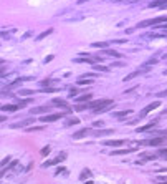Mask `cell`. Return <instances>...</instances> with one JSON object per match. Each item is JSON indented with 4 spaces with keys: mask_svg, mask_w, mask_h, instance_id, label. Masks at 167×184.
<instances>
[{
    "mask_svg": "<svg viewBox=\"0 0 167 184\" xmlns=\"http://www.w3.org/2000/svg\"><path fill=\"white\" fill-rule=\"evenodd\" d=\"M123 144H124L123 139H109V141H104V146H113V148L123 146Z\"/></svg>",
    "mask_w": 167,
    "mask_h": 184,
    "instance_id": "obj_14",
    "label": "cell"
},
{
    "mask_svg": "<svg viewBox=\"0 0 167 184\" xmlns=\"http://www.w3.org/2000/svg\"><path fill=\"white\" fill-rule=\"evenodd\" d=\"M94 128H98V126H103V121H94Z\"/></svg>",
    "mask_w": 167,
    "mask_h": 184,
    "instance_id": "obj_40",
    "label": "cell"
},
{
    "mask_svg": "<svg viewBox=\"0 0 167 184\" xmlns=\"http://www.w3.org/2000/svg\"><path fill=\"white\" fill-rule=\"evenodd\" d=\"M167 22V17H156V18H151V20H144V22L137 23L136 28H144V27H151V25H161V23Z\"/></svg>",
    "mask_w": 167,
    "mask_h": 184,
    "instance_id": "obj_3",
    "label": "cell"
},
{
    "mask_svg": "<svg viewBox=\"0 0 167 184\" xmlns=\"http://www.w3.org/2000/svg\"><path fill=\"white\" fill-rule=\"evenodd\" d=\"M60 172H66V169H65V168H58V169H56L55 174H60Z\"/></svg>",
    "mask_w": 167,
    "mask_h": 184,
    "instance_id": "obj_37",
    "label": "cell"
},
{
    "mask_svg": "<svg viewBox=\"0 0 167 184\" xmlns=\"http://www.w3.org/2000/svg\"><path fill=\"white\" fill-rule=\"evenodd\" d=\"M147 72H149V68H147V66H142V70H136V72L129 73L127 76H124V80H123V81H129V80L136 78L137 75H142V73H147Z\"/></svg>",
    "mask_w": 167,
    "mask_h": 184,
    "instance_id": "obj_8",
    "label": "cell"
},
{
    "mask_svg": "<svg viewBox=\"0 0 167 184\" xmlns=\"http://www.w3.org/2000/svg\"><path fill=\"white\" fill-rule=\"evenodd\" d=\"M157 96H159V98H167V90L161 91V93H157Z\"/></svg>",
    "mask_w": 167,
    "mask_h": 184,
    "instance_id": "obj_32",
    "label": "cell"
},
{
    "mask_svg": "<svg viewBox=\"0 0 167 184\" xmlns=\"http://www.w3.org/2000/svg\"><path fill=\"white\" fill-rule=\"evenodd\" d=\"M51 32H53V28H48V30H47V32H43V33H41V35H38V38H37V40H38V42H40V40H43V38H47V37H48V35H50V33H51Z\"/></svg>",
    "mask_w": 167,
    "mask_h": 184,
    "instance_id": "obj_25",
    "label": "cell"
},
{
    "mask_svg": "<svg viewBox=\"0 0 167 184\" xmlns=\"http://www.w3.org/2000/svg\"><path fill=\"white\" fill-rule=\"evenodd\" d=\"M156 125H157V121H152V123H149V125H146V126H141V128L137 129V131H141V133H142V131H147V129L154 128Z\"/></svg>",
    "mask_w": 167,
    "mask_h": 184,
    "instance_id": "obj_21",
    "label": "cell"
},
{
    "mask_svg": "<svg viewBox=\"0 0 167 184\" xmlns=\"http://www.w3.org/2000/svg\"><path fill=\"white\" fill-rule=\"evenodd\" d=\"M71 111V109H66L65 113H53V115H45V116H41L40 118V121H43V123H50V121H56V119H61V118H65L68 113Z\"/></svg>",
    "mask_w": 167,
    "mask_h": 184,
    "instance_id": "obj_4",
    "label": "cell"
},
{
    "mask_svg": "<svg viewBox=\"0 0 167 184\" xmlns=\"http://www.w3.org/2000/svg\"><path fill=\"white\" fill-rule=\"evenodd\" d=\"M133 151H136V148H126V149H118V151H113L111 154L118 156V154H127V153H133Z\"/></svg>",
    "mask_w": 167,
    "mask_h": 184,
    "instance_id": "obj_16",
    "label": "cell"
},
{
    "mask_svg": "<svg viewBox=\"0 0 167 184\" xmlns=\"http://www.w3.org/2000/svg\"><path fill=\"white\" fill-rule=\"evenodd\" d=\"M127 115H131V109H126V111H116V113H113V116H114V118H124V116H127Z\"/></svg>",
    "mask_w": 167,
    "mask_h": 184,
    "instance_id": "obj_20",
    "label": "cell"
},
{
    "mask_svg": "<svg viewBox=\"0 0 167 184\" xmlns=\"http://www.w3.org/2000/svg\"><path fill=\"white\" fill-rule=\"evenodd\" d=\"M91 131H93L91 128H84V129H81V131L74 133V134H73V138H74V139H80V138H84L86 134H90Z\"/></svg>",
    "mask_w": 167,
    "mask_h": 184,
    "instance_id": "obj_13",
    "label": "cell"
},
{
    "mask_svg": "<svg viewBox=\"0 0 167 184\" xmlns=\"http://www.w3.org/2000/svg\"><path fill=\"white\" fill-rule=\"evenodd\" d=\"M94 70H98V72H108V68H106V66H101V65H94Z\"/></svg>",
    "mask_w": 167,
    "mask_h": 184,
    "instance_id": "obj_29",
    "label": "cell"
},
{
    "mask_svg": "<svg viewBox=\"0 0 167 184\" xmlns=\"http://www.w3.org/2000/svg\"><path fill=\"white\" fill-rule=\"evenodd\" d=\"M20 95H33V91H30V90H22V91H20Z\"/></svg>",
    "mask_w": 167,
    "mask_h": 184,
    "instance_id": "obj_35",
    "label": "cell"
},
{
    "mask_svg": "<svg viewBox=\"0 0 167 184\" xmlns=\"http://www.w3.org/2000/svg\"><path fill=\"white\" fill-rule=\"evenodd\" d=\"M13 168H17V161H12V164L7 168V171H10V169H13Z\"/></svg>",
    "mask_w": 167,
    "mask_h": 184,
    "instance_id": "obj_34",
    "label": "cell"
},
{
    "mask_svg": "<svg viewBox=\"0 0 167 184\" xmlns=\"http://www.w3.org/2000/svg\"><path fill=\"white\" fill-rule=\"evenodd\" d=\"M43 129H45L43 126H33V128H28L27 131H28V133H31V131H43Z\"/></svg>",
    "mask_w": 167,
    "mask_h": 184,
    "instance_id": "obj_28",
    "label": "cell"
},
{
    "mask_svg": "<svg viewBox=\"0 0 167 184\" xmlns=\"http://www.w3.org/2000/svg\"><path fill=\"white\" fill-rule=\"evenodd\" d=\"M8 161H10V158H5V159H3V161H2V168H5V164H7Z\"/></svg>",
    "mask_w": 167,
    "mask_h": 184,
    "instance_id": "obj_39",
    "label": "cell"
},
{
    "mask_svg": "<svg viewBox=\"0 0 167 184\" xmlns=\"http://www.w3.org/2000/svg\"><path fill=\"white\" fill-rule=\"evenodd\" d=\"M149 38H167V32H159V33H147Z\"/></svg>",
    "mask_w": 167,
    "mask_h": 184,
    "instance_id": "obj_17",
    "label": "cell"
},
{
    "mask_svg": "<svg viewBox=\"0 0 167 184\" xmlns=\"http://www.w3.org/2000/svg\"><path fill=\"white\" fill-rule=\"evenodd\" d=\"M159 154H161V156H165V158H167V148H161V149H159Z\"/></svg>",
    "mask_w": 167,
    "mask_h": 184,
    "instance_id": "obj_30",
    "label": "cell"
},
{
    "mask_svg": "<svg viewBox=\"0 0 167 184\" xmlns=\"http://www.w3.org/2000/svg\"><path fill=\"white\" fill-rule=\"evenodd\" d=\"M35 123V118L33 119H23V121H20V123H13L12 125V128H27V126H30V125H33Z\"/></svg>",
    "mask_w": 167,
    "mask_h": 184,
    "instance_id": "obj_9",
    "label": "cell"
},
{
    "mask_svg": "<svg viewBox=\"0 0 167 184\" xmlns=\"http://www.w3.org/2000/svg\"><path fill=\"white\" fill-rule=\"evenodd\" d=\"M114 131L113 129H103V131H96L94 136H104V134H113Z\"/></svg>",
    "mask_w": 167,
    "mask_h": 184,
    "instance_id": "obj_24",
    "label": "cell"
},
{
    "mask_svg": "<svg viewBox=\"0 0 167 184\" xmlns=\"http://www.w3.org/2000/svg\"><path fill=\"white\" fill-rule=\"evenodd\" d=\"M114 105V101L106 98V100H99V101H93V103L88 105V108H93L94 113H103V111H108L109 106Z\"/></svg>",
    "mask_w": 167,
    "mask_h": 184,
    "instance_id": "obj_1",
    "label": "cell"
},
{
    "mask_svg": "<svg viewBox=\"0 0 167 184\" xmlns=\"http://www.w3.org/2000/svg\"><path fill=\"white\" fill-rule=\"evenodd\" d=\"M156 158H157V156H156V154H152V153H142V154H141V158L137 159L136 162H137V164H142L144 159H151V161H154Z\"/></svg>",
    "mask_w": 167,
    "mask_h": 184,
    "instance_id": "obj_12",
    "label": "cell"
},
{
    "mask_svg": "<svg viewBox=\"0 0 167 184\" xmlns=\"http://www.w3.org/2000/svg\"><path fill=\"white\" fill-rule=\"evenodd\" d=\"M91 178V171L90 169H83L80 174V181H84V179H90Z\"/></svg>",
    "mask_w": 167,
    "mask_h": 184,
    "instance_id": "obj_18",
    "label": "cell"
},
{
    "mask_svg": "<svg viewBox=\"0 0 167 184\" xmlns=\"http://www.w3.org/2000/svg\"><path fill=\"white\" fill-rule=\"evenodd\" d=\"M154 63H157V60H156V58H151V60L147 62V65H154Z\"/></svg>",
    "mask_w": 167,
    "mask_h": 184,
    "instance_id": "obj_38",
    "label": "cell"
},
{
    "mask_svg": "<svg viewBox=\"0 0 167 184\" xmlns=\"http://www.w3.org/2000/svg\"><path fill=\"white\" fill-rule=\"evenodd\" d=\"M40 85H41V86H48V85H50V80H43V81H40Z\"/></svg>",
    "mask_w": 167,
    "mask_h": 184,
    "instance_id": "obj_36",
    "label": "cell"
},
{
    "mask_svg": "<svg viewBox=\"0 0 167 184\" xmlns=\"http://www.w3.org/2000/svg\"><path fill=\"white\" fill-rule=\"evenodd\" d=\"M91 98H93V95H91V93H84L83 96H80L76 101H78V103H84V101H90Z\"/></svg>",
    "mask_w": 167,
    "mask_h": 184,
    "instance_id": "obj_19",
    "label": "cell"
},
{
    "mask_svg": "<svg viewBox=\"0 0 167 184\" xmlns=\"http://www.w3.org/2000/svg\"><path fill=\"white\" fill-rule=\"evenodd\" d=\"M76 95H78V90H76V88H71V90H70V96H76Z\"/></svg>",
    "mask_w": 167,
    "mask_h": 184,
    "instance_id": "obj_31",
    "label": "cell"
},
{
    "mask_svg": "<svg viewBox=\"0 0 167 184\" xmlns=\"http://www.w3.org/2000/svg\"><path fill=\"white\" fill-rule=\"evenodd\" d=\"M99 56H80V58H76L74 62L76 63H98L99 62Z\"/></svg>",
    "mask_w": 167,
    "mask_h": 184,
    "instance_id": "obj_7",
    "label": "cell"
},
{
    "mask_svg": "<svg viewBox=\"0 0 167 184\" xmlns=\"http://www.w3.org/2000/svg\"><path fill=\"white\" fill-rule=\"evenodd\" d=\"M108 45H109V42H94L93 47L94 48H106Z\"/></svg>",
    "mask_w": 167,
    "mask_h": 184,
    "instance_id": "obj_22",
    "label": "cell"
},
{
    "mask_svg": "<svg viewBox=\"0 0 167 184\" xmlns=\"http://www.w3.org/2000/svg\"><path fill=\"white\" fill-rule=\"evenodd\" d=\"M48 111H50L48 106H38V108H31L30 109L31 115H47Z\"/></svg>",
    "mask_w": 167,
    "mask_h": 184,
    "instance_id": "obj_10",
    "label": "cell"
},
{
    "mask_svg": "<svg viewBox=\"0 0 167 184\" xmlns=\"http://www.w3.org/2000/svg\"><path fill=\"white\" fill-rule=\"evenodd\" d=\"M50 153V148L47 146V148H43V149H41V156H47V154Z\"/></svg>",
    "mask_w": 167,
    "mask_h": 184,
    "instance_id": "obj_33",
    "label": "cell"
},
{
    "mask_svg": "<svg viewBox=\"0 0 167 184\" xmlns=\"http://www.w3.org/2000/svg\"><path fill=\"white\" fill-rule=\"evenodd\" d=\"M66 156H68V154H66L65 151H63V153H60L58 156H56L55 159H53V161H47V162H43V168H48V166H53V164H58V162L65 161V159H66Z\"/></svg>",
    "mask_w": 167,
    "mask_h": 184,
    "instance_id": "obj_5",
    "label": "cell"
},
{
    "mask_svg": "<svg viewBox=\"0 0 167 184\" xmlns=\"http://www.w3.org/2000/svg\"><path fill=\"white\" fill-rule=\"evenodd\" d=\"M53 105L60 106V108H65V109H71V106H70L68 101L61 100V98H55V100H53Z\"/></svg>",
    "mask_w": 167,
    "mask_h": 184,
    "instance_id": "obj_11",
    "label": "cell"
},
{
    "mask_svg": "<svg viewBox=\"0 0 167 184\" xmlns=\"http://www.w3.org/2000/svg\"><path fill=\"white\" fill-rule=\"evenodd\" d=\"M167 139V134H161L159 138H154V139H146V141H139V146H161L164 144Z\"/></svg>",
    "mask_w": 167,
    "mask_h": 184,
    "instance_id": "obj_2",
    "label": "cell"
},
{
    "mask_svg": "<svg viewBox=\"0 0 167 184\" xmlns=\"http://www.w3.org/2000/svg\"><path fill=\"white\" fill-rule=\"evenodd\" d=\"M103 55H111V56H116V58L123 56V55H119V53H118V52H114V50H104V52H103Z\"/></svg>",
    "mask_w": 167,
    "mask_h": 184,
    "instance_id": "obj_23",
    "label": "cell"
},
{
    "mask_svg": "<svg viewBox=\"0 0 167 184\" xmlns=\"http://www.w3.org/2000/svg\"><path fill=\"white\" fill-rule=\"evenodd\" d=\"M80 123V119L78 118H70L68 121H65V126H71V125H78Z\"/></svg>",
    "mask_w": 167,
    "mask_h": 184,
    "instance_id": "obj_26",
    "label": "cell"
},
{
    "mask_svg": "<svg viewBox=\"0 0 167 184\" xmlns=\"http://www.w3.org/2000/svg\"><path fill=\"white\" fill-rule=\"evenodd\" d=\"M84 2H90V0H80L78 3H84Z\"/></svg>",
    "mask_w": 167,
    "mask_h": 184,
    "instance_id": "obj_42",
    "label": "cell"
},
{
    "mask_svg": "<svg viewBox=\"0 0 167 184\" xmlns=\"http://www.w3.org/2000/svg\"><path fill=\"white\" fill-rule=\"evenodd\" d=\"M30 103H31V100H30V98H27V100L18 101V106H20V108H23V106H27V105H30Z\"/></svg>",
    "mask_w": 167,
    "mask_h": 184,
    "instance_id": "obj_27",
    "label": "cell"
},
{
    "mask_svg": "<svg viewBox=\"0 0 167 184\" xmlns=\"http://www.w3.org/2000/svg\"><path fill=\"white\" fill-rule=\"evenodd\" d=\"M159 106H161V101H152L151 105H147L146 106V108L142 109V111H141V115H139V118H144L146 115H147V113H151L152 109H156V108H159Z\"/></svg>",
    "mask_w": 167,
    "mask_h": 184,
    "instance_id": "obj_6",
    "label": "cell"
},
{
    "mask_svg": "<svg viewBox=\"0 0 167 184\" xmlns=\"http://www.w3.org/2000/svg\"><path fill=\"white\" fill-rule=\"evenodd\" d=\"M51 60H53V55H50V56H48V58H45V63H48V62H51Z\"/></svg>",
    "mask_w": 167,
    "mask_h": 184,
    "instance_id": "obj_41",
    "label": "cell"
},
{
    "mask_svg": "<svg viewBox=\"0 0 167 184\" xmlns=\"http://www.w3.org/2000/svg\"><path fill=\"white\" fill-rule=\"evenodd\" d=\"M17 109H20V106L18 105H3L2 106V111H17Z\"/></svg>",
    "mask_w": 167,
    "mask_h": 184,
    "instance_id": "obj_15",
    "label": "cell"
}]
</instances>
